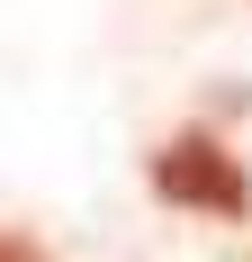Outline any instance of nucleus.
<instances>
[{
    "instance_id": "f257e3e1",
    "label": "nucleus",
    "mask_w": 252,
    "mask_h": 262,
    "mask_svg": "<svg viewBox=\"0 0 252 262\" xmlns=\"http://www.w3.org/2000/svg\"><path fill=\"white\" fill-rule=\"evenodd\" d=\"M153 190H162L171 208H207V217H243L252 208L243 163H234L216 136H171V145L153 154Z\"/></svg>"
},
{
    "instance_id": "f03ea898",
    "label": "nucleus",
    "mask_w": 252,
    "mask_h": 262,
    "mask_svg": "<svg viewBox=\"0 0 252 262\" xmlns=\"http://www.w3.org/2000/svg\"><path fill=\"white\" fill-rule=\"evenodd\" d=\"M0 262H45V253H36L27 235H0Z\"/></svg>"
}]
</instances>
